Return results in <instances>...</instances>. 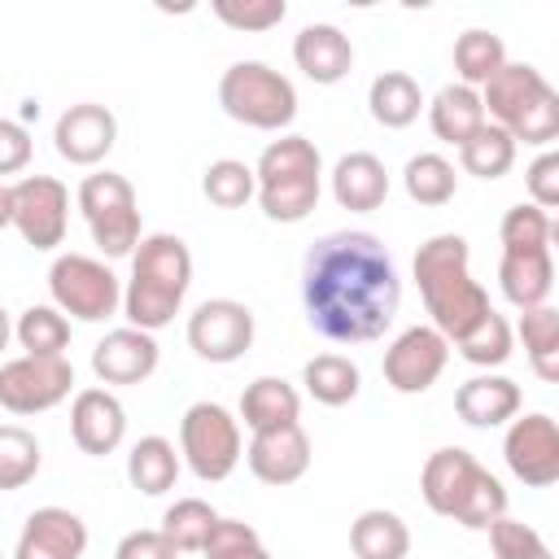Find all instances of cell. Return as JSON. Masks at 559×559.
Listing matches in <instances>:
<instances>
[{
    "instance_id": "obj_21",
    "label": "cell",
    "mask_w": 559,
    "mask_h": 559,
    "mask_svg": "<svg viewBox=\"0 0 559 559\" xmlns=\"http://www.w3.org/2000/svg\"><path fill=\"white\" fill-rule=\"evenodd\" d=\"M293 61H297V70H301L310 83L332 87V83H341V79L354 70V44H349V35H345L341 26H332V22H310V26H301L297 39H293Z\"/></svg>"
},
{
    "instance_id": "obj_8",
    "label": "cell",
    "mask_w": 559,
    "mask_h": 559,
    "mask_svg": "<svg viewBox=\"0 0 559 559\" xmlns=\"http://www.w3.org/2000/svg\"><path fill=\"white\" fill-rule=\"evenodd\" d=\"M79 210H83V223L96 240V249L105 258H127L135 253L140 245V201H135V188L127 175L118 170H96L79 183L74 192Z\"/></svg>"
},
{
    "instance_id": "obj_6",
    "label": "cell",
    "mask_w": 559,
    "mask_h": 559,
    "mask_svg": "<svg viewBox=\"0 0 559 559\" xmlns=\"http://www.w3.org/2000/svg\"><path fill=\"white\" fill-rule=\"evenodd\" d=\"M253 179H258L253 197H258V205L271 223H301L319 205L323 157H319L314 140L288 131V135H280L262 148V157L253 166Z\"/></svg>"
},
{
    "instance_id": "obj_27",
    "label": "cell",
    "mask_w": 559,
    "mask_h": 559,
    "mask_svg": "<svg viewBox=\"0 0 559 559\" xmlns=\"http://www.w3.org/2000/svg\"><path fill=\"white\" fill-rule=\"evenodd\" d=\"M349 550H354V559H406L411 555V528L397 511L367 507L349 524Z\"/></svg>"
},
{
    "instance_id": "obj_44",
    "label": "cell",
    "mask_w": 559,
    "mask_h": 559,
    "mask_svg": "<svg viewBox=\"0 0 559 559\" xmlns=\"http://www.w3.org/2000/svg\"><path fill=\"white\" fill-rule=\"evenodd\" d=\"M524 183H528V205L537 210H555L559 205V153L555 148H542L533 157V166L524 170Z\"/></svg>"
},
{
    "instance_id": "obj_49",
    "label": "cell",
    "mask_w": 559,
    "mask_h": 559,
    "mask_svg": "<svg viewBox=\"0 0 559 559\" xmlns=\"http://www.w3.org/2000/svg\"><path fill=\"white\" fill-rule=\"evenodd\" d=\"M236 559H271V550H266V546H253V550H245V555H236Z\"/></svg>"
},
{
    "instance_id": "obj_40",
    "label": "cell",
    "mask_w": 559,
    "mask_h": 559,
    "mask_svg": "<svg viewBox=\"0 0 559 559\" xmlns=\"http://www.w3.org/2000/svg\"><path fill=\"white\" fill-rule=\"evenodd\" d=\"M498 240H502V249H550V240H555V223H550L546 210L520 201V205H511V210L502 214V223H498Z\"/></svg>"
},
{
    "instance_id": "obj_39",
    "label": "cell",
    "mask_w": 559,
    "mask_h": 559,
    "mask_svg": "<svg viewBox=\"0 0 559 559\" xmlns=\"http://www.w3.org/2000/svg\"><path fill=\"white\" fill-rule=\"evenodd\" d=\"M201 192H205V201L218 205V210H240V205L253 201V192H258L253 166H249V162H236V157H218V162L205 166Z\"/></svg>"
},
{
    "instance_id": "obj_50",
    "label": "cell",
    "mask_w": 559,
    "mask_h": 559,
    "mask_svg": "<svg viewBox=\"0 0 559 559\" xmlns=\"http://www.w3.org/2000/svg\"><path fill=\"white\" fill-rule=\"evenodd\" d=\"M537 559H555V555H537Z\"/></svg>"
},
{
    "instance_id": "obj_19",
    "label": "cell",
    "mask_w": 559,
    "mask_h": 559,
    "mask_svg": "<svg viewBox=\"0 0 559 559\" xmlns=\"http://www.w3.org/2000/svg\"><path fill=\"white\" fill-rule=\"evenodd\" d=\"M87 524L70 507H39L26 515L13 559H83Z\"/></svg>"
},
{
    "instance_id": "obj_28",
    "label": "cell",
    "mask_w": 559,
    "mask_h": 559,
    "mask_svg": "<svg viewBox=\"0 0 559 559\" xmlns=\"http://www.w3.org/2000/svg\"><path fill=\"white\" fill-rule=\"evenodd\" d=\"M367 109H371V118H376L380 127L402 131V127H411V122L419 118L424 92H419L415 74H406V70H384V74H376L371 87H367Z\"/></svg>"
},
{
    "instance_id": "obj_30",
    "label": "cell",
    "mask_w": 559,
    "mask_h": 559,
    "mask_svg": "<svg viewBox=\"0 0 559 559\" xmlns=\"http://www.w3.org/2000/svg\"><path fill=\"white\" fill-rule=\"evenodd\" d=\"M301 384L306 393L319 402V406H345L358 397L362 389V371L354 358L345 354H314L306 367H301Z\"/></svg>"
},
{
    "instance_id": "obj_45",
    "label": "cell",
    "mask_w": 559,
    "mask_h": 559,
    "mask_svg": "<svg viewBox=\"0 0 559 559\" xmlns=\"http://www.w3.org/2000/svg\"><path fill=\"white\" fill-rule=\"evenodd\" d=\"M31 166V131L13 118H0V183L4 175H17Z\"/></svg>"
},
{
    "instance_id": "obj_34",
    "label": "cell",
    "mask_w": 559,
    "mask_h": 559,
    "mask_svg": "<svg viewBox=\"0 0 559 559\" xmlns=\"http://www.w3.org/2000/svg\"><path fill=\"white\" fill-rule=\"evenodd\" d=\"M402 188H406V197L419 201V205H445V201H454V192H459L454 162L441 157V153H415V157L402 166Z\"/></svg>"
},
{
    "instance_id": "obj_13",
    "label": "cell",
    "mask_w": 559,
    "mask_h": 559,
    "mask_svg": "<svg viewBox=\"0 0 559 559\" xmlns=\"http://www.w3.org/2000/svg\"><path fill=\"white\" fill-rule=\"evenodd\" d=\"M253 310L236 297H210L188 314V345L205 362H236L253 345Z\"/></svg>"
},
{
    "instance_id": "obj_37",
    "label": "cell",
    "mask_w": 559,
    "mask_h": 559,
    "mask_svg": "<svg viewBox=\"0 0 559 559\" xmlns=\"http://www.w3.org/2000/svg\"><path fill=\"white\" fill-rule=\"evenodd\" d=\"M454 349H459L463 362L489 371V367H502V362L511 358V349H515V332H511V323H507L498 310H489L463 341H454Z\"/></svg>"
},
{
    "instance_id": "obj_36",
    "label": "cell",
    "mask_w": 559,
    "mask_h": 559,
    "mask_svg": "<svg viewBox=\"0 0 559 559\" xmlns=\"http://www.w3.org/2000/svg\"><path fill=\"white\" fill-rule=\"evenodd\" d=\"M459 166L476 179H502L515 166V140L502 127L485 122L467 144H459Z\"/></svg>"
},
{
    "instance_id": "obj_10",
    "label": "cell",
    "mask_w": 559,
    "mask_h": 559,
    "mask_svg": "<svg viewBox=\"0 0 559 559\" xmlns=\"http://www.w3.org/2000/svg\"><path fill=\"white\" fill-rule=\"evenodd\" d=\"M240 419L218 402H192L179 419V459L197 480H227L240 463Z\"/></svg>"
},
{
    "instance_id": "obj_23",
    "label": "cell",
    "mask_w": 559,
    "mask_h": 559,
    "mask_svg": "<svg viewBox=\"0 0 559 559\" xmlns=\"http://www.w3.org/2000/svg\"><path fill=\"white\" fill-rule=\"evenodd\" d=\"M498 288L515 310L546 306V297L555 288V253L550 249H502Z\"/></svg>"
},
{
    "instance_id": "obj_2",
    "label": "cell",
    "mask_w": 559,
    "mask_h": 559,
    "mask_svg": "<svg viewBox=\"0 0 559 559\" xmlns=\"http://www.w3.org/2000/svg\"><path fill=\"white\" fill-rule=\"evenodd\" d=\"M415 284H419V297L428 306V319L432 328L454 345L463 341L493 306H489V293L472 280V249L463 236L454 231H441V236H428L419 249H415Z\"/></svg>"
},
{
    "instance_id": "obj_3",
    "label": "cell",
    "mask_w": 559,
    "mask_h": 559,
    "mask_svg": "<svg viewBox=\"0 0 559 559\" xmlns=\"http://www.w3.org/2000/svg\"><path fill=\"white\" fill-rule=\"evenodd\" d=\"M188 288H192V253H188V245L179 236H170V231L140 236V245L131 253V275H127V288H122L127 323L140 328V332L166 328L183 310Z\"/></svg>"
},
{
    "instance_id": "obj_17",
    "label": "cell",
    "mask_w": 559,
    "mask_h": 559,
    "mask_svg": "<svg viewBox=\"0 0 559 559\" xmlns=\"http://www.w3.org/2000/svg\"><path fill=\"white\" fill-rule=\"evenodd\" d=\"M114 140H118V118L96 100L70 105L52 127V144L70 166H100Z\"/></svg>"
},
{
    "instance_id": "obj_46",
    "label": "cell",
    "mask_w": 559,
    "mask_h": 559,
    "mask_svg": "<svg viewBox=\"0 0 559 559\" xmlns=\"http://www.w3.org/2000/svg\"><path fill=\"white\" fill-rule=\"evenodd\" d=\"M114 559H179V550L166 542L162 528H135V533H127L118 542Z\"/></svg>"
},
{
    "instance_id": "obj_43",
    "label": "cell",
    "mask_w": 559,
    "mask_h": 559,
    "mask_svg": "<svg viewBox=\"0 0 559 559\" xmlns=\"http://www.w3.org/2000/svg\"><path fill=\"white\" fill-rule=\"evenodd\" d=\"M253 546H262V537H258V528L253 524H245V520H214V528H210V537H205V546H201V555L205 559H236V555H245V550H253Z\"/></svg>"
},
{
    "instance_id": "obj_22",
    "label": "cell",
    "mask_w": 559,
    "mask_h": 559,
    "mask_svg": "<svg viewBox=\"0 0 559 559\" xmlns=\"http://www.w3.org/2000/svg\"><path fill=\"white\" fill-rule=\"evenodd\" d=\"M520 402H524L520 384L511 376H493V371H480L454 389V411L467 428H502L520 415Z\"/></svg>"
},
{
    "instance_id": "obj_14",
    "label": "cell",
    "mask_w": 559,
    "mask_h": 559,
    "mask_svg": "<svg viewBox=\"0 0 559 559\" xmlns=\"http://www.w3.org/2000/svg\"><path fill=\"white\" fill-rule=\"evenodd\" d=\"M445 362H450V341L432 323H415V328H406V332H397L389 341V349H384V384L393 393H406V397L428 393L441 380Z\"/></svg>"
},
{
    "instance_id": "obj_12",
    "label": "cell",
    "mask_w": 559,
    "mask_h": 559,
    "mask_svg": "<svg viewBox=\"0 0 559 559\" xmlns=\"http://www.w3.org/2000/svg\"><path fill=\"white\" fill-rule=\"evenodd\" d=\"M13 227L17 236L48 253L66 240V227H70V192L61 179L52 175H26L13 183Z\"/></svg>"
},
{
    "instance_id": "obj_25",
    "label": "cell",
    "mask_w": 559,
    "mask_h": 559,
    "mask_svg": "<svg viewBox=\"0 0 559 559\" xmlns=\"http://www.w3.org/2000/svg\"><path fill=\"white\" fill-rule=\"evenodd\" d=\"M301 415V393L284 376H258L240 393V419L249 432H271L284 424H297Z\"/></svg>"
},
{
    "instance_id": "obj_47",
    "label": "cell",
    "mask_w": 559,
    "mask_h": 559,
    "mask_svg": "<svg viewBox=\"0 0 559 559\" xmlns=\"http://www.w3.org/2000/svg\"><path fill=\"white\" fill-rule=\"evenodd\" d=\"M13 227V183H0V231Z\"/></svg>"
},
{
    "instance_id": "obj_32",
    "label": "cell",
    "mask_w": 559,
    "mask_h": 559,
    "mask_svg": "<svg viewBox=\"0 0 559 559\" xmlns=\"http://www.w3.org/2000/svg\"><path fill=\"white\" fill-rule=\"evenodd\" d=\"M502 66H507V44H502V35H493V31H485V26H472V31H463V35L454 39V74H459L463 87H476V92H480Z\"/></svg>"
},
{
    "instance_id": "obj_33",
    "label": "cell",
    "mask_w": 559,
    "mask_h": 559,
    "mask_svg": "<svg viewBox=\"0 0 559 559\" xmlns=\"http://www.w3.org/2000/svg\"><path fill=\"white\" fill-rule=\"evenodd\" d=\"M13 341L22 345V354L35 358H66L70 349V319L48 301V306H26L13 323Z\"/></svg>"
},
{
    "instance_id": "obj_35",
    "label": "cell",
    "mask_w": 559,
    "mask_h": 559,
    "mask_svg": "<svg viewBox=\"0 0 559 559\" xmlns=\"http://www.w3.org/2000/svg\"><path fill=\"white\" fill-rule=\"evenodd\" d=\"M39 463H44V450L35 432L22 424H0V493L26 489L39 476Z\"/></svg>"
},
{
    "instance_id": "obj_7",
    "label": "cell",
    "mask_w": 559,
    "mask_h": 559,
    "mask_svg": "<svg viewBox=\"0 0 559 559\" xmlns=\"http://www.w3.org/2000/svg\"><path fill=\"white\" fill-rule=\"evenodd\" d=\"M218 105L240 127L284 131L297 118V87L266 61H231L218 79Z\"/></svg>"
},
{
    "instance_id": "obj_31",
    "label": "cell",
    "mask_w": 559,
    "mask_h": 559,
    "mask_svg": "<svg viewBox=\"0 0 559 559\" xmlns=\"http://www.w3.org/2000/svg\"><path fill=\"white\" fill-rule=\"evenodd\" d=\"M515 336L524 341V354H528L537 380L559 384V310L550 301L546 306H533V310H520Z\"/></svg>"
},
{
    "instance_id": "obj_4",
    "label": "cell",
    "mask_w": 559,
    "mask_h": 559,
    "mask_svg": "<svg viewBox=\"0 0 559 559\" xmlns=\"http://www.w3.org/2000/svg\"><path fill=\"white\" fill-rule=\"evenodd\" d=\"M419 493H424L428 511H437L463 528H489L498 515H507L502 480L489 467H480L476 454L463 445H441L424 459Z\"/></svg>"
},
{
    "instance_id": "obj_41",
    "label": "cell",
    "mask_w": 559,
    "mask_h": 559,
    "mask_svg": "<svg viewBox=\"0 0 559 559\" xmlns=\"http://www.w3.org/2000/svg\"><path fill=\"white\" fill-rule=\"evenodd\" d=\"M489 546H493V559H537V555H550L546 537L524 524V520H511V515H498L489 528Z\"/></svg>"
},
{
    "instance_id": "obj_29",
    "label": "cell",
    "mask_w": 559,
    "mask_h": 559,
    "mask_svg": "<svg viewBox=\"0 0 559 559\" xmlns=\"http://www.w3.org/2000/svg\"><path fill=\"white\" fill-rule=\"evenodd\" d=\"M179 450H175V441H166V437H140L135 445H131V454H127V480L140 489V493H148V498H157V493H166V489H175V480H179Z\"/></svg>"
},
{
    "instance_id": "obj_20",
    "label": "cell",
    "mask_w": 559,
    "mask_h": 559,
    "mask_svg": "<svg viewBox=\"0 0 559 559\" xmlns=\"http://www.w3.org/2000/svg\"><path fill=\"white\" fill-rule=\"evenodd\" d=\"M245 463L262 485H293L310 472V437H306L301 424L253 432V441L245 450Z\"/></svg>"
},
{
    "instance_id": "obj_11",
    "label": "cell",
    "mask_w": 559,
    "mask_h": 559,
    "mask_svg": "<svg viewBox=\"0 0 559 559\" xmlns=\"http://www.w3.org/2000/svg\"><path fill=\"white\" fill-rule=\"evenodd\" d=\"M74 389V367L70 358H35L17 354L0 367V406L9 415H39L66 402Z\"/></svg>"
},
{
    "instance_id": "obj_9",
    "label": "cell",
    "mask_w": 559,
    "mask_h": 559,
    "mask_svg": "<svg viewBox=\"0 0 559 559\" xmlns=\"http://www.w3.org/2000/svg\"><path fill=\"white\" fill-rule=\"evenodd\" d=\"M48 293L52 306L79 323H105L122 306V280L87 253H57L48 266Z\"/></svg>"
},
{
    "instance_id": "obj_42",
    "label": "cell",
    "mask_w": 559,
    "mask_h": 559,
    "mask_svg": "<svg viewBox=\"0 0 559 559\" xmlns=\"http://www.w3.org/2000/svg\"><path fill=\"white\" fill-rule=\"evenodd\" d=\"M288 13L284 0H214V17L231 31H271Z\"/></svg>"
},
{
    "instance_id": "obj_5",
    "label": "cell",
    "mask_w": 559,
    "mask_h": 559,
    "mask_svg": "<svg viewBox=\"0 0 559 559\" xmlns=\"http://www.w3.org/2000/svg\"><path fill=\"white\" fill-rule=\"evenodd\" d=\"M480 105H485V122L502 127L515 144L524 140L550 148L559 140V92L528 61H507L480 87Z\"/></svg>"
},
{
    "instance_id": "obj_15",
    "label": "cell",
    "mask_w": 559,
    "mask_h": 559,
    "mask_svg": "<svg viewBox=\"0 0 559 559\" xmlns=\"http://www.w3.org/2000/svg\"><path fill=\"white\" fill-rule=\"evenodd\" d=\"M502 459L515 480H524L533 489L555 485L559 480V424L546 411L515 415L502 437Z\"/></svg>"
},
{
    "instance_id": "obj_51",
    "label": "cell",
    "mask_w": 559,
    "mask_h": 559,
    "mask_svg": "<svg viewBox=\"0 0 559 559\" xmlns=\"http://www.w3.org/2000/svg\"><path fill=\"white\" fill-rule=\"evenodd\" d=\"M0 559H4V555H0Z\"/></svg>"
},
{
    "instance_id": "obj_24",
    "label": "cell",
    "mask_w": 559,
    "mask_h": 559,
    "mask_svg": "<svg viewBox=\"0 0 559 559\" xmlns=\"http://www.w3.org/2000/svg\"><path fill=\"white\" fill-rule=\"evenodd\" d=\"M332 197L341 210H354V214H371L384 205L389 197V170L376 153L367 148H354L345 157H336L332 166Z\"/></svg>"
},
{
    "instance_id": "obj_38",
    "label": "cell",
    "mask_w": 559,
    "mask_h": 559,
    "mask_svg": "<svg viewBox=\"0 0 559 559\" xmlns=\"http://www.w3.org/2000/svg\"><path fill=\"white\" fill-rule=\"evenodd\" d=\"M214 520H218V511H214L205 498H179V502L166 507V515H162V533H166V542H170L179 555H192V550L205 546Z\"/></svg>"
},
{
    "instance_id": "obj_18",
    "label": "cell",
    "mask_w": 559,
    "mask_h": 559,
    "mask_svg": "<svg viewBox=\"0 0 559 559\" xmlns=\"http://www.w3.org/2000/svg\"><path fill=\"white\" fill-rule=\"evenodd\" d=\"M162 362V345L153 332L140 328H114L92 349V371L100 384H144Z\"/></svg>"
},
{
    "instance_id": "obj_26",
    "label": "cell",
    "mask_w": 559,
    "mask_h": 559,
    "mask_svg": "<svg viewBox=\"0 0 559 559\" xmlns=\"http://www.w3.org/2000/svg\"><path fill=\"white\" fill-rule=\"evenodd\" d=\"M428 127L437 140L445 144H467L480 127H485V105H480V92L476 87H463V83H445L428 105Z\"/></svg>"
},
{
    "instance_id": "obj_16",
    "label": "cell",
    "mask_w": 559,
    "mask_h": 559,
    "mask_svg": "<svg viewBox=\"0 0 559 559\" xmlns=\"http://www.w3.org/2000/svg\"><path fill=\"white\" fill-rule=\"evenodd\" d=\"M70 437L92 459L114 454L127 437V406L118 402V393L100 389V384L79 389L74 402H70Z\"/></svg>"
},
{
    "instance_id": "obj_1",
    "label": "cell",
    "mask_w": 559,
    "mask_h": 559,
    "mask_svg": "<svg viewBox=\"0 0 559 559\" xmlns=\"http://www.w3.org/2000/svg\"><path fill=\"white\" fill-rule=\"evenodd\" d=\"M301 306L323 341L362 345L384 336L402 306L393 253L371 231H328L301 262Z\"/></svg>"
},
{
    "instance_id": "obj_48",
    "label": "cell",
    "mask_w": 559,
    "mask_h": 559,
    "mask_svg": "<svg viewBox=\"0 0 559 559\" xmlns=\"http://www.w3.org/2000/svg\"><path fill=\"white\" fill-rule=\"evenodd\" d=\"M9 341H13V319H9V310L0 306V349H9Z\"/></svg>"
}]
</instances>
